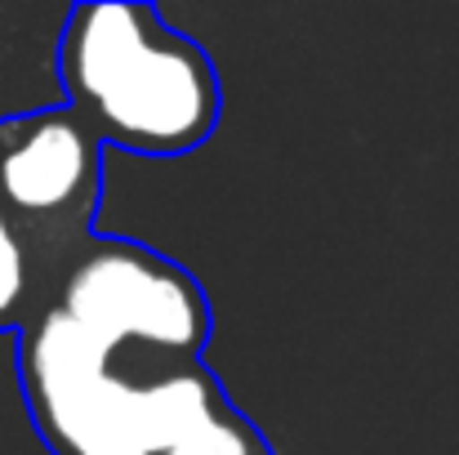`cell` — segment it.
<instances>
[{"mask_svg":"<svg viewBox=\"0 0 459 455\" xmlns=\"http://www.w3.org/2000/svg\"><path fill=\"white\" fill-rule=\"evenodd\" d=\"M54 308L103 348L143 366H192L210 344L201 282L130 237H94L63 277Z\"/></svg>","mask_w":459,"mask_h":455,"instance_id":"3","label":"cell"},{"mask_svg":"<svg viewBox=\"0 0 459 455\" xmlns=\"http://www.w3.org/2000/svg\"><path fill=\"white\" fill-rule=\"evenodd\" d=\"M18 384L49 455H165L228 398L205 362H130L54 303L18 330Z\"/></svg>","mask_w":459,"mask_h":455,"instance_id":"2","label":"cell"},{"mask_svg":"<svg viewBox=\"0 0 459 455\" xmlns=\"http://www.w3.org/2000/svg\"><path fill=\"white\" fill-rule=\"evenodd\" d=\"M165 455H277L273 442L264 438V429L232 407V398H223L219 407H210Z\"/></svg>","mask_w":459,"mask_h":455,"instance_id":"6","label":"cell"},{"mask_svg":"<svg viewBox=\"0 0 459 455\" xmlns=\"http://www.w3.org/2000/svg\"><path fill=\"white\" fill-rule=\"evenodd\" d=\"M103 144L72 108H40L0 121V210L31 246L45 308L76 255L99 237Z\"/></svg>","mask_w":459,"mask_h":455,"instance_id":"4","label":"cell"},{"mask_svg":"<svg viewBox=\"0 0 459 455\" xmlns=\"http://www.w3.org/2000/svg\"><path fill=\"white\" fill-rule=\"evenodd\" d=\"M40 308H45V295H40V273H36L31 246L0 210V335L4 330L18 335Z\"/></svg>","mask_w":459,"mask_h":455,"instance_id":"5","label":"cell"},{"mask_svg":"<svg viewBox=\"0 0 459 455\" xmlns=\"http://www.w3.org/2000/svg\"><path fill=\"white\" fill-rule=\"evenodd\" d=\"M63 108L103 148L134 156H187L223 117V85L210 54L174 31L156 4H67L54 45Z\"/></svg>","mask_w":459,"mask_h":455,"instance_id":"1","label":"cell"}]
</instances>
